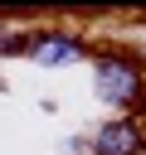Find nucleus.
I'll return each instance as SVG.
<instances>
[{
    "label": "nucleus",
    "mask_w": 146,
    "mask_h": 155,
    "mask_svg": "<svg viewBox=\"0 0 146 155\" xmlns=\"http://www.w3.org/2000/svg\"><path fill=\"white\" fill-rule=\"evenodd\" d=\"M29 58H34L39 68L73 63V58H83V39H78V34H63V29H44V34L29 39Z\"/></svg>",
    "instance_id": "nucleus-3"
},
{
    "label": "nucleus",
    "mask_w": 146,
    "mask_h": 155,
    "mask_svg": "<svg viewBox=\"0 0 146 155\" xmlns=\"http://www.w3.org/2000/svg\"><path fill=\"white\" fill-rule=\"evenodd\" d=\"M29 29H0V53H29Z\"/></svg>",
    "instance_id": "nucleus-4"
},
{
    "label": "nucleus",
    "mask_w": 146,
    "mask_h": 155,
    "mask_svg": "<svg viewBox=\"0 0 146 155\" xmlns=\"http://www.w3.org/2000/svg\"><path fill=\"white\" fill-rule=\"evenodd\" d=\"M92 87H97V97H102L107 107L127 111V107H141L146 73H141V63L127 58V53H102V58L92 63Z\"/></svg>",
    "instance_id": "nucleus-1"
},
{
    "label": "nucleus",
    "mask_w": 146,
    "mask_h": 155,
    "mask_svg": "<svg viewBox=\"0 0 146 155\" xmlns=\"http://www.w3.org/2000/svg\"><path fill=\"white\" fill-rule=\"evenodd\" d=\"M146 150V131L136 116H117L92 136V155H141Z\"/></svg>",
    "instance_id": "nucleus-2"
}]
</instances>
